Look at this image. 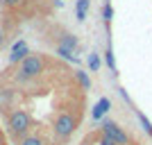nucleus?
I'll use <instances>...</instances> for the list:
<instances>
[{"mask_svg": "<svg viewBox=\"0 0 152 145\" xmlns=\"http://www.w3.org/2000/svg\"><path fill=\"white\" fill-rule=\"evenodd\" d=\"M43 68H45L43 57H39V55H27V57L20 61L18 70H16V82H20V84L30 82V79H34V77L41 75Z\"/></svg>", "mask_w": 152, "mask_h": 145, "instance_id": "obj_1", "label": "nucleus"}, {"mask_svg": "<svg viewBox=\"0 0 152 145\" xmlns=\"http://www.w3.org/2000/svg\"><path fill=\"white\" fill-rule=\"evenodd\" d=\"M7 125H9V129H12L14 136L23 138L27 134V129L32 127V118H30L27 111H23V109H14L12 114H9V118H7Z\"/></svg>", "mask_w": 152, "mask_h": 145, "instance_id": "obj_2", "label": "nucleus"}, {"mask_svg": "<svg viewBox=\"0 0 152 145\" xmlns=\"http://www.w3.org/2000/svg\"><path fill=\"white\" fill-rule=\"evenodd\" d=\"M75 127H77V120L73 114H59L57 120H55V134H57V138H68L70 134L75 132Z\"/></svg>", "mask_w": 152, "mask_h": 145, "instance_id": "obj_3", "label": "nucleus"}, {"mask_svg": "<svg viewBox=\"0 0 152 145\" xmlns=\"http://www.w3.org/2000/svg\"><path fill=\"white\" fill-rule=\"evenodd\" d=\"M100 132H102V134H107V136H111V138H114L118 145H129V136L125 134V129H123V127L116 125L114 120H102Z\"/></svg>", "mask_w": 152, "mask_h": 145, "instance_id": "obj_4", "label": "nucleus"}, {"mask_svg": "<svg viewBox=\"0 0 152 145\" xmlns=\"http://www.w3.org/2000/svg\"><path fill=\"white\" fill-rule=\"evenodd\" d=\"M30 55V48H27V43L20 39V41H16L12 48V55H9V63H20L23 59Z\"/></svg>", "mask_w": 152, "mask_h": 145, "instance_id": "obj_5", "label": "nucleus"}, {"mask_svg": "<svg viewBox=\"0 0 152 145\" xmlns=\"http://www.w3.org/2000/svg\"><path fill=\"white\" fill-rule=\"evenodd\" d=\"M109 109H111V100H109V98H100L98 104L93 107V111H91V118H93V120H100Z\"/></svg>", "mask_w": 152, "mask_h": 145, "instance_id": "obj_6", "label": "nucleus"}, {"mask_svg": "<svg viewBox=\"0 0 152 145\" xmlns=\"http://www.w3.org/2000/svg\"><path fill=\"white\" fill-rule=\"evenodd\" d=\"M57 45H64V48H68V50H77V48H80V41H77L75 34L64 32V34H59V43Z\"/></svg>", "mask_w": 152, "mask_h": 145, "instance_id": "obj_7", "label": "nucleus"}, {"mask_svg": "<svg viewBox=\"0 0 152 145\" xmlns=\"http://www.w3.org/2000/svg\"><path fill=\"white\" fill-rule=\"evenodd\" d=\"M89 0H77L75 2V16H77V20L80 23H84L86 20V12H89Z\"/></svg>", "mask_w": 152, "mask_h": 145, "instance_id": "obj_8", "label": "nucleus"}, {"mask_svg": "<svg viewBox=\"0 0 152 145\" xmlns=\"http://www.w3.org/2000/svg\"><path fill=\"white\" fill-rule=\"evenodd\" d=\"M55 52H57L61 59L70 61V63H77V61H80V59H77V55H75V50H68V48H64V45H57V48H55Z\"/></svg>", "mask_w": 152, "mask_h": 145, "instance_id": "obj_9", "label": "nucleus"}, {"mask_svg": "<svg viewBox=\"0 0 152 145\" xmlns=\"http://www.w3.org/2000/svg\"><path fill=\"white\" fill-rule=\"evenodd\" d=\"M75 79H77V84L82 86V91H91V79L84 70H75Z\"/></svg>", "mask_w": 152, "mask_h": 145, "instance_id": "obj_10", "label": "nucleus"}, {"mask_svg": "<svg viewBox=\"0 0 152 145\" xmlns=\"http://www.w3.org/2000/svg\"><path fill=\"white\" fill-rule=\"evenodd\" d=\"M134 111H136V118H139L141 127H143V132H145L148 136H150V138H152V122H150V120H148V116H145V114H141L139 109H134Z\"/></svg>", "mask_w": 152, "mask_h": 145, "instance_id": "obj_11", "label": "nucleus"}, {"mask_svg": "<svg viewBox=\"0 0 152 145\" xmlns=\"http://www.w3.org/2000/svg\"><path fill=\"white\" fill-rule=\"evenodd\" d=\"M86 63H89V70H91V73H98V70H100V66H102L100 55H98V52H91L89 59H86Z\"/></svg>", "mask_w": 152, "mask_h": 145, "instance_id": "obj_12", "label": "nucleus"}, {"mask_svg": "<svg viewBox=\"0 0 152 145\" xmlns=\"http://www.w3.org/2000/svg\"><path fill=\"white\" fill-rule=\"evenodd\" d=\"M104 61H107V66H109V70H111V73H118V68H116V61H114V50H111V48H107V52H104Z\"/></svg>", "mask_w": 152, "mask_h": 145, "instance_id": "obj_13", "label": "nucleus"}, {"mask_svg": "<svg viewBox=\"0 0 152 145\" xmlns=\"http://www.w3.org/2000/svg\"><path fill=\"white\" fill-rule=\"evenodd\" d=\"M20 145H45V141L41 136H23L20 138Z\"/></svg>", "mask_w": 152, "mask_h": 145, "instance_id": "obj_14", "label": "nucleus"}, {"mask_svg": "<svg viewBox=\"0 0 152 145\" xmlns=\"http://www.w3.org/2000/svg\"><path fill=\"white\" fill-rule=\"evenodd\" d=\"M102 18H104L107 25L111 23V18H114V7H111V5H104V7H102Z\"/></svg>", "mask_w": 152, "mask_h": 145, "instance_id": "obj_15", "label": "nucleus"}, {"mask_svg": "<svg viewBox=\"0 0 152 145\" xmlns=\"http://www.w3.org/2000/svg\"><path fill=\"white\" fill-rule=\"evenodd\" d=\"M5 7H14V5H18V2H23V0H0Z\"/></svg>", "mask_w": 152, "mask_h": 145, "instance_id": "obj_16", "label": "nucleus"}, {"mask_svg": "<svg viewBox=\"0 0 152 145\" xmlns=\"http://www.w3.org/2000/svg\"><path fill=\"white\" fill-rule=\"evenodd\" d=\"M2 43H5V32L0 30V45H2Z\"/></svg>", "mask_w": 152, "mask_h": 145, "instance_id": "obj_17", "label": "nucleus"}, {"mask_svg": "<svg viewBox=\"0 0 152 145\" xmlns=\"http://www.w3.org/2000/svg\"><path fill=\"white\" fill-rule=\"evenodd\" d=\"M0 145H5V136H2V132H0Z\"/></svg>", "mask_w": 152, "mask_h": 145, "instance_id": "obj_18", "label": "nucleus"}, {"mask_svg": "<svg viewBox=\"0 0 152 145\" xmlns=\"http://www.w3.org/2000/svg\"><path fill=\"white\" fill-rule=\"evenodd\" d=\"M104 5H111V0H104Z\"/></svg>", "mask_w": 152, "mask_h": 145, "instance_id": "obj_19", "label": "nucleus"}, {"mask_svg": "<svg viewBox=\"0 0 152 145\" xmlns=\"http://www.w3.org/2000/svg\"><path fill=\"white\" fill-rule=\"evenodd\" d=\"M82 145H89V143H82Z\"/></svg>", "mask_w": 152, "mask_h": 145, "instance_id": "obj_20", "label": "nucleus"}]
</instances>
